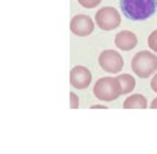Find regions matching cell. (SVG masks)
<instances>
[{
    "label": "cell",
    "instance_id": "obj_1",
    "mask_svg": "<svg viewBox=\"0 0 157 154\" xmlns=\"http://www.w3.org/2000/svg\"><path fill=\"white\" fill-rule=\"evenodd\" d=\"M120 8L127 20L145 21L155 14L157 0H120Z\"/></svg>",
    "mask_w": 157,
    "mask_h": 154
},
{
    "label": "cell",
    "instance_id": "obj_2",
    "mask_svg": "<svg viewBox=\"0 0 157 154\" xmlns=\"http://www.w3.org/2000/svg\"><path fill=\"white\" fill-rule=\"evenodd\" d=\"M132 70L142 78H148L157 70V57L152 52H139L132 58Z\"/></svg>",
    "mask_w": 157,
    "mask_h": 154
},
{
    "label": "cell",
    "instance_id": "obj_3",
    "mask_svg": "<svg viewBox=\"0 0 157 154\" xmlns=\"http://www.w3.org/2000/svg\"><path fill=\"white\" fill-rule=\"evenodd\" d=\"M95 95L98 98H101L105 101H110L117 98L121 95L118 79L112 78H103L100 79L95 86Z\"/></svg>",
    "mask_w": 157,
    "mask_h": 154
},
{
    "label": "cell",
    "instance_id": "obj_4",
    "mask_svg": "<svg viewBox=\"0 0 157 154\" xmlns=\"http://www.w3.org/2000/svg\"><path fill=\"white\" fill-rule=\"evenodd\" d=\"M96 21L101 29L110 30L120 25V14L113 8H104L98 12Z\"/></svg>",
    "mask_w": 157,
    "mask_h": 154
},
{
    "label": "cell",
    "instance_id": "obj_5",
    "mask_svg": "<svg viewBox=\"0 0 157 154\" xmlns=\"http://www.w3.org/2000/svg\"><path fill=\"white\" fill-rule=\"evenodd\" d=\"M100 65L101 68L109 73H118L122 69V58L117 52L113 51H105L100 56Z\"/></svg>",
    "mask_w": 157,
    "mask_h": 154
},
{
    "label": "cell",
    "instance_id": "obj_6",
    "mask_svg": "<svg viewBox=\"0 0 157 154\" xmlns=\"http://www.w3.org/2000/svg\"><path fill=\"white\" fill-rule=\"evenodd\" d=\"M94 30V24L87 16H77L71 21V31L77 35H88Z\"/></svg>",
    "mask_w": 157,
    "mask_h": 154
},
{
    "label": "cell",
    "instance_id": "obj_7",
    "mask_svg": "<svg viewBox=\"0 0 157 154\" xmlns=\"http://www.w3.org/2000/svg\"><path fill=\"white\" fill-rule=\"evenodd\" d=\"M71 84L77 87V88H86L90 84V80H91V75H90V71L86 68H74L71 71Z\"/></svg>",
    "mask_w": 157,
    "mask_h": 154
},
{
    "label": "cell",
    "instance_id": "obj_8",
    "mask_svg": "<svg viewBox=\"0 0 157 154\" xmlns=\"http://www.w3.org/2000/svg\"><path fill=\"white\" fill-rule=\"evenodd\" d=\"M136 36L130 31H123L120 32L118 35L116 36V44L117 47L123 49V51H130L134 47L136 46Z\"/></svg>",
    "mask_w": 157,
    "mask_h": 154
},
{
    "label": "cell",
    "instance_id": "obj_9",
    "mask_svg": "<svg viewBox=\"0 0 157 154\" xmlns=\"http://www.w3.org/2000/svg\"><path fill=\"white\" fill-rule=\"evenodd\" d=\"M125 108H147V100L142 95H134L128 97L123 104Z\"/></svg>",
    "mask_w": 157,
    "mask_h": 154
},
{
    "label": "cell",
    "instance_id": "obj_10",
    "mask_svg": "<svg viewBox=\"0 0 157 154\" xmlns=\"http://www.w3.org/2000/svg\"><path fill=\"white\" fill-rule=\"evenodd\" d=\"M117 79H118V82L122 86V92L123 93H127V92L132 91L134 87H135V80H134V78L130 75H121Z\"/></svg>",
    "mask_w": 157,
    "mask_h": 154
},
{
    "label": "cell",
    "instance_id": "obj_11",
    "mask_svg": "<svg viewBox=\"0 0 157 154\" xmlns=\"http://www.w3.org/2000/svg\"><path fill=\"white\" fill-rule=\"evenodd\" d=\"M148 46H149V48L152 49V51L157 52V30L153 31L152 34L149 35V38H148Z\"/></svg>",
    "mask_w": 157,
    "mask_h": 154
},
{
    "label": "cell",
    "instance_id": "obj_12",
    "mask_svg": "<svg viewBox=\"0 0 157 154\" xmlns=\"http://www.w3.org/2000/svg\"><path fill=\"white\" fill-rule=\"evenodd\" d=\"M79 3L83 4L85 7L87 8H91V7H95V5H98L100 3V0H79Z\"/></svg>",
    "mask_w": 157,
    "mask_h": 154
},
{
    "label": "cell",
    "instance_id": "obj_13",
    "mask_svg": "<svg viewBox=\"0 0 157 154\" xmlns=\"http://www.w3.org/2000/svg\"><path fill=\"white\" fill-rule=\"evenodd\" d=\"M151 88L157 93V74L155 75V78L152 79V82H151Z\"/></svg>",
    "mask_w": 157,
    "mask_h": 154
},
{
    "label": "cell",
    "instance_id": "obj_14",
    "mask_svg": "<svg viewBox=\"0 0 157 154\" xmlns=\"http://www.w3.org/2000/svg\"><path fill=\"white\" fill-rule=\"evenodd\" d=\"M71 100H73V108H77L78 106V100L74 95H71Z\"/></svg>",
    "mask_w": 157,
    "mask_h": 154
},
{
    "label": "cell",
    "instance_id": "obj_15",
    "mask_svg": "<svg viewBox=\"0 0 157 154\" xmlns=\"http://www.w3.org/2000/svg\"><path fill=\"white\" fill-rule=\"evenodd\" d=\"M151 108H152V109H157V98H155V100L152 101V104H151Z\"/></svg>",
    "mask_w": 157,
    "mask_h": 154
}]
</instances>
